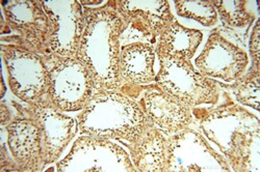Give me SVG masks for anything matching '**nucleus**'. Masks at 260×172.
Wrapping results in <instances>:
<instances>
[{
	"instance_id": "obj_1",
	"label": "nucleus",
	"mask_w": 260,
	"mask_h": 172,
	"mask_svg": "<svg viewBox=\"0 0 260 172\" xmlns=\"http://www.w3.org/2000/svg\"><path fill=\"white\" fill-rule=\"evenodd\" d=\"M84 27L76 58L88 68L96 90L121 91V36L128 28L112 2L98 8H83Z\"/></svg>"
},
{
	"instance_id": "obj_2",
	"label": "nucleus",
	"mask_w": 260,
	"mask_h": 172,
	"mask_svg": "<svg viewBox=\"0 0 260 172\" xmlns=\"http://www.w3.org/2000/svg\"><path fill=\"white\" fill-rule=\"evenodd\" d=\"M199 126L232 171H260V124L255 114L241 105H222L202 116Z\"/></svg>"
},
{
	"instance_id": "obj_3",
	"label": "nucleus",
	"mask_w": 260,
	"mask_h": 172,
	"mask_svg": "<svg viewBox=\"0 0 260 172\" xmlns=\"http://www.w3.org/2000/svg\"><path fill=\"white\" fill-rule=\"evenodd\" d=\"M78 131L100 139L137 142L150 125L138 101L121 91L98 90L77 116Z\"/></svg>"
},
{
	"instance_id": "obj_4",
	"label": "nucleus",
	"mask_w": 260,
	"mask_h": 172,
	"mask_svg": "<svg viewBox=\"0 0 260 172\" xmlns=\"http://www.w3.org/2000/svg\"><path fill=\"white\" fill-rule=\"evenodd\" d=\"M43 57L48 75L46 101L61 112L81 111L97 91L88 68L76 57Z\"/></svg>"
},
{
	"instance_id": "obj_5",
	"label": "nucleus",
	"mask_w": 260,
	"mask_h": 172,
	"mask_svg": "<svg viewBox=\"0 0 260 172\" xmlns=\"http://www.w3.org/2000/svg\"><path fill=\"white\" fill-rule=\"evenodd\" d=\"M154 83L168 95L191 108L215 105L220 100L219 83L204 77L190 60L160 58Z\"/></svg>"
},
{
	"instance_id": "obj_6",
	"label": "nucleus",
	"mask_w": 260,
	"mask_h": 172,
	"mask_svg": "<svg viewBox=\"0 0 260 172\" xmlns=\"http://www.w3.org/2000/svg\"><path fill=\"white\" fill-rule=\"evenodd\" d=\"M3 30L12 33L3 38L12 45L41 55L48 53L50 24L41 0L3 2Z\"/></svg>"
},
{
	"instance_id": "obj_7",
	"label": "nucleus",
	"mask_w": 260,
	"mask_h": 172,
	"mask_svg": "<svg viewBox=\"0 0 260 172\" xmlns=\"http://www.w3.org/2000/svg\"><path fill=\"white\" fill-rule=\"evenodd\" d=\"M0 48L13 95L29 106L46 101L48 75L43 55L10 44Z\"/></svg>"
},
{
	"instance_id": "obj_8",
	"label": "nucleus",
	"mask_w": 260,
	"mask_h": 172,
	"mask_svg": "<svg viewBox=\"0 0 260 172\" xmlns=\"http://www.w3.org/2000/svg\"><path fill=\"white\" fill-rule=\"evenodd\" d=\"M58 172H137L129 153L112 140L79 136L67 156L56 164Z\"/></svg>"
},
{
	"instance_id": "obj_9",
	"label": "nucleus",
	"mask_w": 260,
	"mask_h": 172,
	"mask_svg": "<svg viewBox=\"0 0 260 172\" xmlns=\"http://www.w3.org/2000/svg\"><path fill=\"white\" fill-rule=\"evenodd\" d=\"M226 158L202 133L185 130L168 137L166 172H230Z\"/></svg>"
},
{
	"instance_id": "obj_10",
	"label": "nucleus",
	"mask_w": 260,
	"mask_h": 172,
	"mask_svg": "<svg viewBox=\"0 0 260 172\" xmlns=\"http://www.w3.org/2000/svg\"><path fill=\"white\" fill-rule=\"evenodd\" d=\"M50 24L48 53L75 57L84 27V14L77 0H41Z\"/></svg>"
},
{
	"instance_id": "obj_11",
	"label": "nucleus",
	"mask_w": 260,
	"mask_h": 172,
	"mask_svg": "<svg viewBox=\"0 0 260 172\" xmlns=\"http://www.w3.org/2000/svg\"><path fill=\"white\" fill-rule=\"evenodd\" d=\"M194 66L206 78L232 83L246 74L249 56L219 31H213L200 55L194 59Z\"/></svg>"
},
{
	"instance_id": "obj_12",
	"label": "nucleus",
	"mask_w": 260,
	"mask_h": 172,
	"mask_svg": "<svg viewBox=\"0 0 260 172\" xmlns=\"http://www.w3.org/2000/svg\"><path fill=\"white\" fill-rule=\"evenodd\" d=\"M24 110L40 126L44 166L58 161L78 131L77 121L47 101L34 106L27 105Z\"/></svg>"
},
{
	"instance_id": "obj_13",
	"label": "nucleus",
	"mask_w": 260,
	"mask_h": 172,
	"mask_svg": "<svg viewBox=\"0 0 260 172\" xmlns=\"http://www.w3.org/2000/svg\"><path fill=\"white\" fill-rule=\"evenodd\" d=\"M139 103L149 123L167 137L185 130L193 121L191 107L162 92L156 84L143 93Z\"/></svg>"
},
{
	"instance_id": "obj_14",
	"label": "nucleus",
	"mask_w": 260,
	"mask_h": 172,
	"mask_svg": "<svg viewBox=\"0 0 260 172\" xmlns=\"http://www.w3.org/2000/svg\"><path fill=\"white\" fill-rule=\"evenodd\" d=\"M7 142L17 171L36 172L45 168L38 123L29 116H18L6 127Z\"/></svg>"
},
{
	"instance_id": "obj_15",
	"label": "nucleus",
	"mask_w": 260,
	"mask_h": 172,
	"mask_svg": "<svg viewBox=\"0 0 260 172\" xmlns=\"http://www.w3.org/2000/svg\"><path fill=\"white\" fill-rule=\"evenodd\" d=\"M112 4L128 27L145 36L158 38L175 21L168 0H114Z\"/></svg>"
},
{
	"instance_id": "obj_16",
	"label": "nucleus",
	"mask_w": 260,
	"mask_h": 172,
	"mask_svg": "<svg viewBox=\"0 0 260 172\" xmlns=\"http://www.w3.org/2000/svg\"><path fill=\"white\" fill-rule=\"evenodd\" d=\"M155 47L145 41L129 42L121 47L120 75L124 83L145 85L155 81Z\"/></svg>"
},
{
	"instance_id": "obj_17",
	"label": "nucleus",
	"mask_w": 260,
	"mask_h": 172,
	"mask_svg": "<svg viewBox=\"0 0 260 172\" xmlns=\"http://www.w3.org/2000/svg\"><path fill=\"white\" fill-rule=\"evenodd\" d=\"M137 172H166L168 137L149 125L139 140L127 146Z\"/></svg>"
},
{
	"instance_id": "obj_18",
	"label": "nucleus",
	"mask_w": 260,
	"mask_h": 172,
	"mask_svg": "<svg viewBox=\"0 0 260 172\" xmlns=\"http://www.w3.org/2000/svg\"><path fill=\"white\" fill-rule=\"evenodd\" d=\"M202 40V31L185 27L175 20L158 36L155 47L156 56L158 59L191 60Z\"/></svg>"
},
{
	"instance_id": "obj_19",
	"label": "nucleus",
	"mask_w": 260,
	"mask_h": 172,
	"mask_svg": "<svg viewBox=\"0 0 260 172\" xmlns=\"http://www.w3.org/2000/svg\"><path fill=\"white\" fill-rule=\"evenodd\" d=\"M222 22L232 28H244L254 21L255 17L247 10L246 0H211Z\"/></svg>"
},
{
	"instance_id": "obj_20",
	"label": "nucleus",
	"mask_w": 260,
	"mask_h": 172,
	"mask_svg": "<svg viewBox=\"0 0 260 172\" xmlns=\"http://www.w3.org/2000/svg\"><path fill=\"white\" fill-rule=\"evenodd\" d=\"M174 6L178 16L196 21L205 27L218 23L219 16L210 0H175Z\"/></svg>"
},
{
	"instance_id": "obj_21",
	"label": "nucleus",
	"mask_w": 260,
	"mask_h": 172,
	"mask_svg": "<svg viewBox=\"0 0 260 172\" xmlns=\"http://www.w3.org/2000/svg\"><path fill=\"white\" fill-rule=\"evenodd\" d=\"M260 71L251 70L233 85V93L235 99L242 105L251 107L256 111H259L260 105Z\"/></svg>"
},
{
	"instance_id": "obj_22",
	"label": "nucleus",
	"mask_w": 260,
	"mask_h": 172,
	"mask_svg": "<svg viewBox=\"0 0 260 172\" xmlns=\"http://www.w3.org/2000/svg\"><path fill=\"white\" fill-rule=\"evenodd\" d=\"M250 54H251V58H252L251 70L260 71V62H259L260 48H259V23H258V21L255 23V26L253 27V30L251 33Z\"/></svg>"
}]
</instances>
